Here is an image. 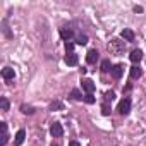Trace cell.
<instances>
[{"instance_id": "obj_20", "label": "cell", "mask_w": 146, "mask_h": 146, "mask_svg": "<svg viewBox=\"0 0 146 146\" xmlns=\"http://www.w3.org/2000/svg\"><path fill=\"white\" fill-rule=\"evenodd\" d=\"M102 113L103 115H110V105L108 103H103L102 105Z\"/></svg>"}, {"instance_id": "obj_7", "label": "cell", "mask_w": 146, "mask_h": 146, "mask_svg": "<svg viewBox=\"0 0 146 146\" xmlns=\"http://www.w3.org/2000/svg\"><path fill=\"white\" fill-rule=\"evenodd\" d=\"M78 62H79V57H78L74 52L65 55V64H67V65H78Z\"/></svg>"}, {"instance_id": "obj_22", "label": "cell", "mask_w": 146, "mask_h": 146, "mask_svg": "<svg viewBox=\"0 0 146 146\" xmlns=\"http://www.w3.org/2000/svg\"><path fill=\"white\" fill-rule=\"evenodd\" d=\"M65 50H67V53H72V50H74V43H72V41H65Z\"/></svg>"}, {"instance_id": "obj_15", "label": "cell", "mask_w": 146, "mask_h": 146, "mask_svg": "<svg viewBox=\"0 0 146 146\" xmlns=\"http://www.w3.org/2000/svg\"><path fill=\"white\" fill-rule=\"evenodd\" d=\"M112 67L110 60H102V72H112Z\"/></svg>"}, {"instance_id": "obj_27", "label": "cell", "mask_w": 146, "mask_h": 146, "mask_svg": "<svg viewBox=\"0 0 146 146\" xmlns=\"http://www.w3.org/2000/svg\"><path fill=\"white\" fill-rule=\"evenodd\" d=\"M69 146H81V144H79L78 141H70V144H69Z\"/></svg>"}, {"instance_id": "obj_1", "label": "cell", "mask_w": 146, "mask_h": 146, "mask_svg": "<svg viewBox=\"0 0 146 146\" xmlns=\"http://www.w3.org/2000/svg\"><path fill=\"white\" fill-rule=\"evenodd\" d=\"M124 50H125V43L120 41V40H117V38H113L108 43V52L113 53V55H120V53H124Z\"/></svg>"}, {"instance_id": "obj_6", "label": "cell", "mask_w": 146, "mask_h": 146, "mask_svg": "<svg viewBox=\"0 0 146 146\" xmlns=\"http://www.w3.org/2000/svg\"><path fill=\"white\" fill-rule=\"evenodd\" d=\"M129 76H131V79H139V78L143 76L141 67H139V65H132L131 70H129Z\"/></svg>"}, {"instance_id": "obj_26", "label": "cell", "mask_w": 146, "mask_h": 146, "mask_svg": "<svg viewBox=\"0 0 146 146\" xmlns=\"http://www.w3.org/2000/svg\"><path fill=\"white\" fill-rule=\"evenodd\" d=\"M134 12H143V7H139V5H136V7H134Z\"/></svg>"}, {"instance_id": "obj_3", "label": "cell", "mask_w": 146, "mask_h": 146, "mask_svg": "<svg viewBox=\"0 0 146 146\" xmlns=\"http://www.w3.org/2000/svg\"><path fill=\"white\" fill-rule=\"evenodd\" d=\"M50 134H52L53 137H60V136L64 134V127H62V124H58V122L52 124V127H50Z\"/></svg>"}, {"instance_id": "obj_12", "label": "cell", "mask_w": 146, "mask_h": 146, "mask_svg": "<svg viewBox=\"0 0 146 146\" xmlns=\"http://www.w3.org/2000/svg\"><path fill=\"white\" fill-rule=\"evenodd\" d=\"M24 139H26V131H24V129H19L17 134H16V144L21 146V144L24 143Z\"/></svg>"}, {"instance_id": "obj_21", "label": "cell", "mask_w": 146, "mask_h": 146, "mask_svg": "<svg viewBox=\"0 0 146 146\" xmlns=\"http://www.w3.org/2000/svg\"><path fill=\"white\" fill-rule=\"evenodd\" d=\"M84 102H86L88 105H91V103H95V102H96V98H95L93 95H86V96H84Z\"/></svg>"}, {"instance_id": "obj_11", "label": "cell", "mask_w": 146, "mask_h": 146, "mask_svg": "<svg viewBox=\"0 0 146 146\" xmlns=\"http://www.w3.org/2000/svg\"><path fill=\"white\" fill-rule=\"evenodd\" d=\"M60 36H62V40L70 41V38L74 36V33H72V29H69V28H62L60 29Z\"/></svg>"}, {"instance_id": "obj_9", "label": "cell", "mask_w": 146, "mask_h": 146, "mask_svg": "<svg viewBox=\"0 0 146 146\" xmlns=\"http://www.w3.org/2000/svg\"><path fill=\"white\" fill-rule=\"evenodd\" d=\"M129 58H131L132 64H139L141 58H143V52H141V50H132L131 55H129Z\"/></svg>"}, {"instance_id": "obj_10", "label": "cell", "mask_w": 146, "mask_h": 146, "mask_svg": "<svg viewBox=\"0 0 146 146\" xmlns=\"http://www.w3.org/2000/svg\"><path fill=\"white\" fill-rule=\"evenodd\" d=\"M98 55H100V53H98V50H95V48H93V50H90V52H88V55H86V62H88V64H95V62L98 60Z\"/></svg>"}, {"instance_id": "obj_23", "label": "cell", "mask_w": 146, "mask_h": 146, "mask_svg": "<svg viewBox=\"0 0 146 146\" xmlns=\"http://www.w3.org/2000/svg\"><path fill=\"white\" fill-rule=\"evenodd\" d=\"M7 141H9V134H7V132H4V134H2V139H0V146H5V144H7Z\"/></svg>"}, {"instance_id": "obj_28", "label": "cell", "mask_w": 146, "mask_h": 146, "mask_svg": "<svg viewBox=\"0 0 146 146\" xmlns=\"http://www.w3.org/2000/svg\"><path fill=\"white\" fill-rule=\"evenodd\" d=\"M52 146H58V144H52Z\"/></svg>"}, {"instance_id": "obj_16", "label": "cell", "mask_w": 146, "mask_h": 146, "mask_svg": "<svg viewBox=\"0 0 146 146\" xmlns=\"http://www.w3.org/2000/svg\"><path fill=\"white\" fill-rule=\"evenodd\" d=\"M50 110L55 112V110H64V103L62 102H52L50 103Z\"/></svg>"}, {"instance_id": "obj_2", "label": "cell", "mask_w": 146, "mask_h": 146, "mask_svg": "<svg viewBox=\"0 0 146 146\" xmlns=\"http://www.w3.org/2000/svg\"><path fill=\"white\" fill-rule=\"evenodd\" d=\"M119 113L120 115H127L129 112H131V100L129 98H124V100H120V103H119Z\"/></svg>"}, {"instance_id": "obj_14", "label": "cell", "mask_w": 146, "mask_h": 146, "mask_svg": "<svg viewBox=\"0 0 146 146\" xmlns=\"http://www.w3.org/2000/svg\"><path fill=\"white\" fill-rule=\"evenodd\" d=\"M70 98H72V100H76V102L84 100V96L81 95V91H79V90H72V91H70Z\"/></svg>"}, {"instance_id": "obj_19", "label": "cell", "mask_w": 146, "mask_h": 146, "mask_svg": "<svg viewBox=\"0 0 146 146\" xmlns=\"http://www.w3.org/2000/svg\"><path fill=\"white\" fill-rule=\"evenodd\" d=\"M0 107H2L4 112H7L9 110V100L7 98H0Z\"/></svg>"}, {"instance_id": "obj_13", "label": "cell", "mask_w": 146, "mask_h": 146, "mask_svg": "<svg viewBox=\"0 0 146 146\" xmlns=\"http://www.w3.org/2000/svg\"><path fill=\"white\" fill-rule=\"evenodd\" d=\"M120 36H122L125 41H132V40H134V33H132L131 29H124V31L120 33Z\"/></svg>"}, {"instance_id": "obj_25", "label": "cell", "mask_w": 146, "mask_h": 146, "mask_svg": "<svg viewBox=\"0 0 146 146\" xmlns=\"http://www.w3.org/2000/svg\"><path fill=\"white\" fill-rule=\"evenodd\" d=\"M0 129H2V134L7 132V122H0Z\"/></svg>"}, {"instance_id": "obj_8", "label": "cell", "mask_w": 146, "mask_h": 146, "mask_svg": "<svg viewBox=\"0 0 146 146\" xmlns=\"http://www.w3.org/2000/svg\"><path fill=\"white\" fill-rule=\"evenodd\" d=\"M14 76H16L14 69H11V67H4V69H2V78H4L5 81H11V79H14Z\"/></svg>"}, {"instance_id": "obj_24", "label": "cell", "mask_w": 146, "mask_h": 146, "mask_svg": "<svg viewBox=\"0 0 146 146\" xmlns=\"http://www.w3.org/2000/svg\"><path fill=\"white\" fill-rule=\"evenodd\" d=\"M113 98H115V93H113V91H108V93H105V100H107V102H112Z\"/></svg>"}, {"instance_id": "obj_4", "label": "cell", "mask_w": 146, "mask_h": 146, "mask_svg": "<svg viewBox=\"0 0 146 146\" xmlns=\"http://www.w3.org/2000/svg\"><path fill=\"white\" fill-rule=\"evenodd\" d=\"M122 72H124V65L122 64H117L112 67V78L113 79H120L122 78Z\"/></svg>"}, {"instance_id": "obj_18", "label": "cell", "mask_w": 146, "mask_h": 146, "mask_svg": "<svg viewBox=\"0 0 146 146\" xmlns=\"http://www.w3.org/2000/svg\"><path fill=\"white\" fill-rule=\"evenodd\" d=\"M76 43L78 45H86L88 43V36L86 35H78L76 36Z\"/></svg>"}, {"instance_id": "obj_17", "label": "cell", "mask_w": 146, "mask_h": 146, "mask_svg": "<svg viewBox=\"0 0 146 146\" xmlns=\"http://www.w3.org/2000/svg\"><path fill=\"white\" fill-rule=\"evenodd\" d=\"M21 112L26 113V115H33L35 113V108L31 105H21Z\"/></svg>"}, {"instance_id": "obj_5", "label": "cell", "mask_w": 146, "mask_h": 146, "mask_svg": "<svg viewBox=\"0 0 146 146\" xmlns=\"http://www.w3.org/2000/svg\"><path fill=\"white\" fill-rule=\"evenodd\" d=\"M81 83H83V90H84L88 95H93V91H95V83H93L91 79H83Z\"/></svg>"}]
</instances>
